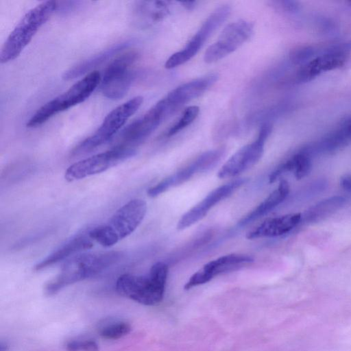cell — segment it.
Masks as SVG:
<instances>
[{
  "label": "cell",
  "mask_w": 351,
  "mask_h": 351,
  "mask_svg": "<svg viewBox=\"0 0 351 351\" xmlns=\"http://www.w3.org/2000/svg\"><path fill=\"white\" fill-rule=\"evenodd\" d=\"M123 252L110 251L104 253H83L70 258L60 273L45 287L47 295H52L64 287L94 277L119 262Z\"/></svg>",
  "instance_id": "cell-1"
},
{
  "label": "cell",
  "mask_w": 351,
  "mask_h": 351,
  "mask_svg": "<svg viewBox=\"0 0 351 351\" xmlns=\"http://www.w3.org/2000/svg\"><path fill=\"white\" fill-rule=\"evenodd\" d=\"M344 202L345 199L341 196H335L324 199L308 210L306 219L309 221L322 219L339 208Z\"/></svg>",
  "instance_id": "cell-23"
},
{
  "label": "cell",
  "mask_w": 351,
  "mask_h": 351,
  "mask_svg": "<svg viewBox=\"0 0 351 351\" xmlns=\"http://www.w3.org/2000/svg\"><path fill=\"white\" fill-rule=\"evenodd\" d=\"M289 193L287 181L282 180L278 187L273 191L261 203L250 213L243 217L239 222L241 226H245L251 221L258 219L281 204Z\"/></svg>",
  "instance_id": "cell-22"
},
{
  "label": "cell",
  "mask_w": 351,
  "mask_h": 351,
  "mask_svg": "<svg viewBox=\"0 0 351 351\" xmlns=\"http://www.w3.org/2000/svg\"><path fill=\"white\" fill-rule=\"evenodd\" d=\"M231 12L228 5L217 8L205 20L186 46L172 54L166 61L165 66L170 69L180 66L193 58L202 47L208 38L223 24Z\"/></svg>",
  "instance_id": "cell-8"
},
{
  "label": "cell",
  "mask_w": 351,
  "mask_h": 351,
  "mask_svg": "<svg viewBox=\"0 0 351 351\" xmlns=\"http://www.w3.org/2000/svg\"><path fill=\"white\" fill-rule=\"evenodd\" d=\"M57 8V1H46L29 10L3 43L0 52L1 63H8L16 59Z\"/></svg>",
  "instance_id": "cell-3"
},
{
  "label": "cell",
  "mask_w": 351,
  "mask_h": 351,
  "mask_svg": "<svg viewBox=\"0 0 351 351\" xmlns=\"http://www.w3.org/2000/svg\"><path fill=\"white\" fill-rule=\"evenodd\" d=\"M254 261L253 257L246 254H230L221 256L207 263L194 273L184 286L185 290L209 282L215 276L234 271Z\"/></svg>",
  "instance_id": "cell-16"
},
{
  "label": "cell",
  "mask_w": 351,
  "mask_h": 351,
  "mask_svg": "<svg viewBox=\"0 0 351 351\" xmlns=\"http://www.w3.org/2000/svg\"><path fill=\"white\" fill-rule=\"evenodd\" d=\"M271 130V124H263L256 139L242 147L223 164L218 171V178L237 176L256 165L263 155L265 143Z\"/></svg>",
  "instance_id": "cell-9"
},
{
  "label": "cell",
  "mask_w": 351,
  "mask_h": 351,
  "mask_svg": "<svg viewBox=\"0 0 351 351\" xmlns=\"http://www.w3.org/2000/svg\"><path fill=\"white\" fill-rule=\"evenodd\" d=\"M199 112V108L196 106L188 107L180 119L172 125L167 132V136H171L191 124L197 118Z\"/></svg>",
  "instance_id": "cell-26"
},
{
  "label": "cell",
  "mask_w": 351,
  "mask_h": 351,
  "mask_svg": "<svg viewBox=\"0 0 351 351\" xmlns=\"http://www.w3.org/2000/svg\"><path fill=\"white\" fill-rule=\"evenodd\" d=\"M101 80V75L97 71L86 75L66 91L39 108L27 122V127H38L59 112L84 101L95 90Z\"/></svg>",
  "instance_id": "cell-4"
},
{
  "label": "cell",
  "mask_w": 351,
  "mask_h": 351,
  "mask_svg": "<svg viewBox=\"0 0 351 351\" xmlns=\"http://www.w3.org/2000/svg\"><path fill=\"white\" fill-rule=\"evenodd\" d=\"M168 275V266L157 262L145 275L125 274L120 276L115 285L117 292L143 305L160 303L164 295Z\"/></svg>",
  "instance_id": "cell-2"
},
{
  "label": "cell",
  "mask_w": 351,
  "mask_h": 351,
  "mask_svg": "<svg viewBox=\"0 0 351 351\" xmlns=\"http://www.w3.org/2000/svg\"><path fill=\"white\" fill-rule=\"evenodd\" d=\"M300 213L287 214L265 220L246 234L247 239L276 237L292 230L300 221Z\"/></svg>",
  "instance_id": "cell-19"
},
{
  "label": "cell",
  "mask_w": 351,
  "mask_h": 351,
  "mask_svg": "<svg viewBox=\"0 0 351 351\" xmlns=\"http://www.w3.org/2000/svg\"><path fill=\"white\" fill-rule=\"evenodd\" d=\"M311 152L308 148L296 153L288 160L295 178L300 180L306 177L312 168Z\"/></svg>",
  "instance_id": "cell-24"
},
{
  "label": "cell",
  "mask_w": 351,
  "mask_h": 351,
  "mask_svg": "<svg viewBox=\"0 0 351 351\" xmlns=\"http://www.w3.org/2000/svg\"><path fill=\"white\" fill-rule=\"evenodd\" d=\"M253 32L254 25L247 21L239 20L228 24L218 40L205 51L204 61L213 63L234 52L250 39Z\"/></svg>",
  "instance_id": "cell-10"
},
{
  "label": "cell",
  "mask_w": 351,
  "mask_h": 351,
  "mask_svg": "<svg viewBox=\"0 0 351 351\" xmlns=\"http://www.w3.org/2000/svg\"><path fill=\"white\" fill-rule=\"evenodd\" d=\"M247 180V178H237L213 190L181 217L177 228L184 230L201 220L215 204L230 196Z\"/></svg>",
  "instance_id": "cell-15"
},
{
  "label": "cell",
  "mask_w": 351,
  "mask_h": 351,
  "mask_svg": "<svg viewBox=\"0 0 351 351\" xmlns=\"http://www.w3.org/2000/svg\"><path fill=\"white\" fill-rule=\"evenodd\" d=\"M351 53V41L333 45L303 64L295 75L298 82H306L321 73L342 66Z\"/></svg>",
  "instance_id": "cell-12"
},
{
  "label": "cell",
  "mask_w": 351,
  "mask_h": 351,
  "mask_svg": "<svg viewBox=\"0 0 351 351\" xmlns=\"http://www.w3.org/2000/svg\"><path fill=\"white\" fill-rule=\"evenodd\" d=\"M138 56L136 50H127L110 62L100 82L101 91L104 97L118 100L127 94L135 77V72L132 67Z\"/></svg>",
  "instance_id": "cell-6"
},
{
  "label": "cell",
  "mask_w": 351,
  "mask_h": 351,
  "mask_svg": "<svg viewBox=\"0 0 351 351\" xmlns=\"http://www.w3.org/2000/svg\"><path fill=\"white\" fill-rule=\"evenodd\" d=\"M223 153V149L221 148L202 154L183 169L150 187L147 190V195L150 197H156L169 189L184 183L196 173L210 169L220 160Z\"/></svg>",
  "instance_id": "cell-13"
},
{
  "label": "cell",
  "mask_w": 351,
  "mask_h": 351,
  "mask_svg": "<svg viewBox=\"0 0 351 351\" xmlns=\"http://www.w3.org/2000/svg\"><path fill=\"white\" fill-rule=\"evenodd\" d=\"M146 213L147 203L141 199H133L120 207L106 225L119 241L137 228Z\"/></svg>",
  "instance_id": "cell-14"
},
{
  "label": "cell",
  "mask_w": 351,
  "mask_h": 351,
  "mask_svg": "<svg viewBox=\"0 0 351 351\" xmlns=\"http://www.w3.org/2000/svg\"><path fill=\"white\" fill-rule=\"evenodd\" d=\"M161 99L122 131L117 145L136 149L170 114Z\"/></svg>",
  "instance_id": "cell-11"
},
{
  "label": "cell",
  "mask_w": 351,
  "mask_h": 351,
  "mask_svg": "<svg viewBox=\"0 0 351 351\" xmlns=\"http://www.w3.org/2000/svg\"><path fill=\"white\" fill-rule=\"evenodd\" d=\"M340 185L344 191L351 193V175L347 174L341 177Z\"/></svg>",
  "instance_id": "cell-30"
},
{
  "label": "cell",
  "mask_w": 351,
  "mask_h": 351,
  "mask_svg": "<svg viewBox=\"0 0 351 351\" xmlns=\"http://www.w3.org/2000/svg\"><path fill=\"white\" fill-rule=\"evenodd\" d=\"M131 330L130 324L123 321H111L102 326L99 329L100 336L108 340L120 339L128 335Z\"/></svg>",
  "instance_id": "cell-25"
},
{
  "label": "cell",
  "mask_w": 351,
  "mask_h": 351,
  "mask_svg": "<svg viewBox=\"0 0 351 351\" xmlns=\"http://www.w3.org/2000/svg\"><path fill=\"white\" fill-rule=\"evenodd\" d=\"M67 351H99L97 343L91 339L73 340L66 345Z\"/></svg>",
  "instance_id": "cell-27"
},
{
  "label": "cell",
  "mask_w": 351,
  "mask_h": 351,
  "mask_svg": "<svg viewBox=\"0 0 351 351\" xmlns=\"http://www.w3.org/2000/svg\"><path fill=\"white\" fill-rule=\"evenodd\" d=\"M9 346L7 342L1 341L0 343V351H8Z\"/></svg>",
  "instance_id": "cell-32"
},
{
  "label": "cell",
  "mask_w": 351,
  "mask_h": 351,
  "mask_svg": "<svg viewBox=\"0 0 351 351\" xmlns=\"http://www.w3.org/2000/svg\"><path fill=\"white\" fill-rule=\"evenodd\" d=\"M169 14V2L141 1L136 3L133 12L134 23L141 28L150 27L162 21Z\"/></svg>",
  "instance_id": "cell-21"
},
{
  "label": "cell",
  "mask_w": 351,
  "mask_h": 351,
  "mask_svg": "<svg viewBox=\"0 0 351 351\" xmlns=\"http://www.w3.org/2000/svg\"><path fill=\"white\" fill-rule=\"evenodd\" d=\"M197 1H183L181 2V4L184 8H185L188 10H191L195 8L196 5Z\"/></svg>",
  "instance_id": "cell-31"
},
{
  "label": "cell",
  "mask_w": 351,
  "mask_h": 351,
  "mask_svg": "<svg viewBox=\"0 0 351 351\" xmlns=\"http://www.w3.org/2000/svg\"><path fill=\"white\" fill-rule=\"evenodd\" d=\"M339 128L350 143L351 141V117L346 119Z\"/></svg>",
  "instance_id": "cell-29"
},
{
  "label": "cell",
  "mask_w": 351,
  "mask_h": 351,
  "mask_svg": "<svg viewBox=\"0 0 351 351\" xmlns=\"http://www.w3.org/2000/svg\"><path fill=\"white\" fill-rule=\"evenodd\" d=\"M313 55V48L311 47H301L291 51L290 59L295 64H302L303 65L308 62Z\"/></svg>",
  "instance_id": "cell-28"
},
{
  "label": "cell",
  "mask_w": 351,
  "mask_h": 351,
  "mask_svg": "<svg viewBox=\"0 0 351 351\" xmlns=\"http://www.w3.org/2000/svg\"><path fill=\"white\" fill-rule=\"evenodd\" d=\"M218 79L217 73H207L178 86L162 99L171 114H173L183 105L202 95L213 86Z\"/></svg>",
  "instance_id": "cell-17"
},
{
  "label": "cell",
  "mask_w": 351,
  "mask_h": 351,
  "mask_svg": "<svg viewBox=\"0 0 351 351\" xmlns=\"http://www.w3.org/2000/svg\"><path fill=\"white\" fill-rule=\"evenodd\" d=\"M136 149L116 145L111 149L81 160L70 165L64 178L73 182L102 173L134 156Z\"/></svg>",
  "instance_id": "cell-7"
},
{
  "label": "cell",
  "mask_w": 351,
  "mask_h": 351,
  "mask_svg": "<svg viewBox=\"0 0 351 351\" xmlns=\"http://www.w3.org/2000/svg\"><path fill=\"white\" fill-rule=\"evenodd\" d=\"M132 44L131 40L116 43L69 68L64 72L62 77L69 81L87 75L94 71L96 67L126 50Z\"/></svg>",
  "instance_id": "cell-18"
},
{
  "label": "cell",
  "mask_w": 351,
  "mask_h": 351,
  "mask_svg": "<svg viewBox=\"0 0 351 351\" xmlns=\"http://www.w3.org/2000/svg\"><path fill=\"white\" fill-rule=\"evenodd\" d=\"M93 246V240L90 238L88 231L77 234L38 263L34 266V270L44 269L72 255H75L76 253L90 249Z\"/></svg>",
  "instance_id": "cell-20"
},
{
  "label": "cell",
  "mask_w": 351,
  "mask_h": 351,
  "mask_svg": "<svg viewBox=\"0 0 351 351\" xmlns=\"http://www.w3.org/2000/svg\"><path fill=\"white\" fill-rule=\"evenodd\" d=\"M143 97L136 96L110 111L97 130L76 145L73 156L90 152L109 141L142 105Z\"/></svg>",
  "instance_id": "cell-5"
}]
</instances>
